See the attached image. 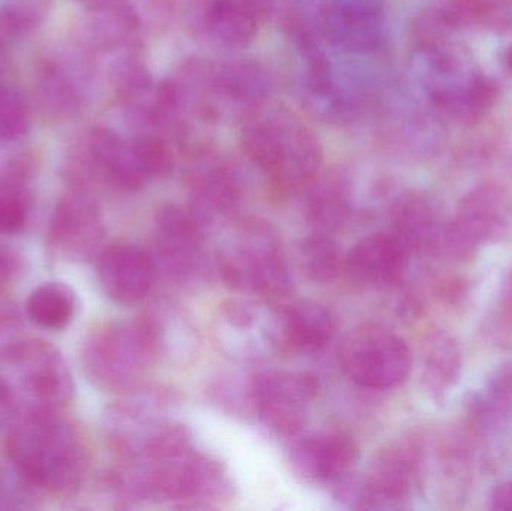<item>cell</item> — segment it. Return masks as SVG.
Instances as JSON below:
<instances>
[{
    "mask_svg": "<svg viewBox=\"0 0 512 511\" xmlns=\"http://www.w3.org/2000/svg\"><path fill=\"white\" fill-rule=\"evenodd\" d=\"M460 32L462 29L433 8L415 18L411 41L427 107L442 122L472 125L493 110L499 90L463 44Z\"/></svg>",
    "mask_w": 512,
    "mask_h": 511,
    "instance_id": "cell-1",
    "label": "cell"
},
{
    "mask_svg": "<svg viewBox=\"0 0 512 511\" xmlns=\"http://www.w3.org/2000/svg\"><path fill=\"white\" fill-rule=\"evenodd\" d=\"M74 392L62 354L44 341H18L0 356V432L32 416L56 413Z\"/></svg>",
    "mask_w": 512,
    "mask_h": 511,
    "instance_id": "cell-2",
    "label": "cell"
},
{
    "mask_svg": "<svg viewBox=\"0 0 512 511\" xmlns=\"http://www.w3.org/2000/svg\"><path fill=\"white\" fill-rule=\"evenodd\" d=\"M12 470L36 489L68 492L77 488L89 467L80 432L56 413L27 417L8 432Z\"/></svg>",
    "mask_w": 512,
    "mask_h": 511,
    "instance_id": "cell-3",
    "label": "cell"
},
{
    "mask_svg": "<svg viewBox=\"0 0 512 511\" xmlns=\"http://www.w3.org/2000/svg\"><path fill=\"white\" fill-rule=\"evenodd\" d=\"M173 167V150L164 138L153 132L126 138L105 126H95L84 135L71 161L78 182L89 180L117 192L140 191Z\"/></svg>",
    "mask_w": 512,
    "mask_h": 511,
    "instance_id": "cell-4",
    "label": "cell"
},
{
    "mask_svg": "<svg viewBox=\"0 0 512 511\" xmlns=\"http://www.w3.org/2000/svg\"><path fill=\"white\" fill-rule=\"evenodd\" d=\"M242 146L256 167L283 189L306 188L321 171V143L288 110H265L262 105L248 114Z\"/></svg>",
    "mask_w": 512,
    "mask_h": 511,
    "instance_id": "cell-5",
    "label": "cell"
},
{
    "mask_svg": "<svg viewBox=\"0 0 512 511\" xmlns=\"http://www.w3.org/2000/svg\"><path fill=\"white\" fill-rule=\"evenodd\" d=\"M219 272L225 284L265 300L285 299L291 291V276L282 242L271 225L243 222L228 237L218 254Z\"/></svg>",
    "mask_w": 512,
    "mask_h": 511,
    "instance_id": "cell-6",
    "label": "cell"
},
{
    "mask_svg": "<svg viewBox=\"0 0 512 511\" xmlns=\"http://www.w3.org/2000/svg\"><path fill=\"white\" fill-rule=\"evenodd\" d=\"M158 359L155 341L143 318L105 324L87 338L83 348V365L90 380L113 392L137 387Z\"/></svg>",
    "mask_w": 512,
    "mask_h": 511,
    "instance_id": "cell-7",
    "label": "cell"
},
{
    "mask_svg": "<svg viewBox=\"0 0 512 511\" xmlns=\"http://www.w3.org/2000/svg\"><path fill=\"white\" fill-rule=\"evenodd\" d=\"M340 365L349 380L373 390L399 386L412 368L408 344L381 324L355 327L343 339Z\"/></svg>",
    "mask_w": 512,
    "mask_h": 511,
    "instance_id": "cell-8",
    "label": "cell"
},
{
    "mask_svg": "<svg viewBox=\"0 0 512 511\" xmlns=\"http://www.w3.org/2000/svg\"><path fill=\"white\" fill-rule=\"evenodd\" d=\"M105 414L108 438L120 459L140 455L173 419L177 398L164 387H134L123 392Z\"/></svg>",
    "mask_w": 512,
    "mask_h": 511,
    "instance_id": "cell-9",
    "label": "cell"
},
{
    "mask_svg": "<svg viewBox=\"0 0 512 511\" xmlns=\"http://www.w3.org/2000/svg\"><path fill=\"white\" fill-rule=\"evenodd\" d=\"M206 230L191 210L164 206L156 213L155 240L150 254L156 273L182 287L195 285L206 275Z\"/></svg>",
    "mask_w": 512,
    "mask_h": 511,
    "instance_id": "cell-10",
    "label": "cell"
},
{
    "mask_svg": "<svg viewBox=\"0 0 512 511\" xmlns=\"http://www.w3.org/2000/svg\"><path fill=\"white\" fill-rule=\"evenodd\" d=\"M512 239V195L498 183L486 182L466 192L445 230L444 248L457 254L487 243Z\"/></svg>",
    "mask_w": 512,
    "mask_h": 511,
    "instance_id": "cell-11",
    "label": "cell"
},
{
    "mask_svg": "<svg viewBox=\"0 0 512 511\" xmlns=\"http://www.w3.org/2000/svg\"><path fill=\"white\" fill-rule=\"evenodd\" d=\"M318 386L315 378L295 372H264L251 383V399L262 425L283 438L301 434Z\"/></svg>",
    "mask_w": 512,
    "mask_h": 511,
    "instance_id": "cell-12",
    "label": "cell"
},
{
    "mask_svg": "<svg viewBox=\"0 0 512 511\" xmlns=\"http://www.w3.org/2000/svg\"><path fill=\"white\" fill-rule=\"evenodd\" d=\"M189 210L204 230L225 224L239 210L243 185L239 171L218 153H195L188 168Z\"/></svg>",
    "mask_w": 512,
    "mask_h": 511,
    "instance_id": "cell-13",
    "label": "cell"
},
{
    "mask_svg": "<svg viewBox=\"0 0 512 511\" xmlns=\"http://www.w3.org/2000/svg\"><path fill=\"white\" fill-rule=\"evenodd\" d=\"M48 248L65 261L90 260L104 243L105 227L89 192L74 189L54 207L48 227Z\"/></svg>",
    "mask_w": 512,
    "mask_h": 511,
    "instance_id": "cell-14",
    "label": "cell"
},
{
    "mask_svg": "<svg viewBox=\"0 0 512 511\" xmlns=\"http://www.w3.org/2000/svg\"><path fill=\"white\" fill-rule=\"evenodd\" d=\"M414 480V461L405 449L382 452L370 465L363 479L346 480L340 488V500L352 509H397L408 500Z\"/></svg>",
    "mask_w": 512,
    "mask_h": 511,
    "instance_id": "cell-15",
    "label": "cell"
},
{
    "mask_svg": "<svg viewBox=\"0 0 512 511\" xmlns=\"http://www.w3.org/2000/svg\"><path fill=\"white\" fill-rule=\"evenodd\" d=\"M289 452L292 470L304 482L340 488L354 476L358 449L343 432L297 435Z\"/></svg>",
    "mask_w": 512,
    "mask_h": 511,
    "instance_id": "cell-16",
    "label": "cell"
},
{
    "mask_svg": "<svg viewBox=\"0 0 512 511\" xmlns=\"http://www.w3.org/2000/svg\"><path fill=\"white\" fill-rule=\"evenodd\" d=\"M216 335L231 357L264 359L283 342L282 314L274 315L261 303L231 302L222 309Z\"/></svg>",
    "mask_w": 512,
    "mask_h": 511,
    "instance_id": "cell-17",
    "label": "cell"
},
{
    "mask_svg": "<svg viewBox=\"0 0 512 511\" xmlns=\"http://www.w3.org/2000/svg\"><path fill=\"white\" fill-rule=\"evenodd\" d=\"M321 29L334 47L348 53H375L387 41L382 0H333L322 11Z\"/></svg>",
    "mask_w": 512,
    "mask_h": 511,
    "instance_id": "cell-18",
    "label": "cell"
},
{
    "mask_svg": "<svg viewBox=\"0 0 512 511\" xmlns=\"http://www.w3.org/2000/svg\"><path fill=\"white\" fill-rule=\"evenodd\" d=\"M273 6L274 0H203L197 24L213 44L239 50L252 44Z\"/></svg>",
    "mask_w": 512,
    "mask_h": 511,
    "instance_id": "cell-19",
    "label": "cell"
},
{
    "mask_svg": "<svg viewBox=\"0 0 512 511\" xmlns=\"http://www.w3.org/2000/svg\"><path fill=\"white\" fill-rule=\"evenodd\" d=\"M33 95L48 120H74L86 107V68L71 66L62 57L39 60L33 74Z\"/></svg>",
    "mask_w": 512,
    "mask_h": 511,
    "instance_id": "cell-20",
    "label": "cell"
},
{
    "mask_svg": "<svg viewBox=\"0 0 512 511\" xmlns=\"http://www.w3.org/2000/svg\"><path fill=\"white\" fill-rule=\"evenodd\" d=\"M156 275L149 252L137 246L120 243L99 254V284L104 293L120 305H135L146 299Z\"/></svg>",
    "mask_w": 512,
    "mask_h": 511,
    "instance_id": "cell-21",
    "label": "cell"
},
{
    "mask_svg": "<svg viewBox=\"0 0 512 511\" xmlns=\"http://www.w3.org/2000/svg\"><path fill=\"white\" fill-rule=\"evenodd\" d=\"M408 255V246L396 233L373 234L352 248L346 269L358 284L384 290L403 278Z\"/></svg>",
    "mask_w": 512,
    "mask_h": 511,
    "instance_id": "cell-22",
    "label": "cell"
},
{
    "mask_svg": "<svg viewBox=\"0 0 512 511\" xmlns=\"http://www.w3.org/2000/svg\"><path fill=\"white\" fill-rule=\"evenodd\" d=\"M309 66L301 84L304 107L324 123L345 125L357 116V99L337 81L327 59L319 51H309Z\"/></svg>",
    "mask_w": 512,
    "mask_h": 511,
    "instance_id": "cell-23",
    "label": "cell"
},
{
    "mask_svg": "<svg viewBox=\"0 0 512 511\" xmlns=\"http://www.w3.org/2000/svg\"><path fill=\"white\" fill-rule=\"evenodd\" d=\"M140 18L126 0L90 9L81 30V47L87 54L129 53L137 48Z\"/></svg>",
    "mask_w": 512,
    "mask_h": 511,
    "instance_id": "cell-24",
    "label": "cell"
},
{
    "mask_svg": "<svg viewBox=\"0 0 512 511\" xmlns=\"http://www.w3.org/2000/svg\"><path fill=\"white\" fill-rule=\"evenodd\" d=\"M213 84L221 113L225 107H231L248 116L265 104L270 92L267 74L254 60L213 63Z\"/></svg>",
    "mask_w": 512,
    "mask_h": 511,
    "instance_id": "cell-25",
    "label": "cell"
},
{
    "mask_svg": "<svg viewBox=\"0 0 512 511\" xmlns=\"http://www.w3.org/2000/svg\"><path fill=\"white\" fill-rule=\"evenodd\" d=\"M307 197L306 219L313 233H336L352 216L351 183L343 174L334 173L312 182Z\"/></svg>",
    "mask_w": 512,
    "mask_h": 511,
    "instance_id": "cell-26",
    "label": "cell"
},
{
    "mask_svg": "<svg viewBox=\"0 0 512 511\" xmlns=\"http://www.w3.org/2000/svg\"><path fill=\"white\" fill-rule=\"evenodd\" d=\"M333 333L331 312L319 303L298 302L282 312L283 342L301 353H321Z\"/></svg>",
    "mask_w": 512,
    "mask_h": 511,
    "instance_id": "cell-27",
    "label": "cell"
},
{
    "mask_svg": "<svg viewBox=\"0 0 512 511\" xmlns=\"http://www.w3.org/2000/svg\"><path fill=\"white\" fill-rule=\"evenodd\" d=\"M394 227L409 251L444 248L447 224L439 221L426 198L412 195L400 201L394 213Z\"/></svg>",
    "mask_w": 512,
    "mask_h": 511,
    "instance_id": "cell-28",
    "label": "cell"
},
{
    "mask_svg": "<svg viewBox=\"0 0 512 511\" xmlns=\"http://www.w3.org/2000/svg\"><path fill=\"white\" fill-rule=\"evenodd\" d=\"M439 11L459 29L512 32V0H444Z\"/></svg>",
    "mask_w": 512,
    "mask_h": 511,
    "instance_id": "cell-29",
    "label": "cell"
},
{
    "mask_svg": "<svg viewBox=\"0 0 512 511\" xmlns=\"http://www.w3.org/2000/svg\"><path fill=\"white\" fill-rule=\"evenodd\" d=\"M152 333L158 356L186 357L197 345L194 327L171 305H161L143 318Z\"/></svg>",
    "mask_w": 512,
    "mask_h": 511,
    "instance_id": "cell-30",
    "label": "cell"
},
{
    "mask_svg": "<svg viewBox=\"0 0 512 511\" xmlns=\"http://www.w3.org/2000/svg\"><path fill=\"white\" fill-rule=\"evenodd\" d=\"M462 372V348L448 333H438L427 345L424 357L423 380L427 392L435 398H444Z\"/></svg>",
    "mask_w": 512,
    "mask_h": 511,
    "instance_id": "cell-31",
    "label": "cell"
},
{
    "mask_svg": "<svg viewBox=\"0 0 512 511\" xmlns=\"http://www.w3.org/2000/svg\"><path fill=\"white\" fill-rule=\"evenodd\" d=\"M75 294L62 282H47L30 293L26 302V314L42 329H65L74 318Z\"/></svg>",
    "mask_w": 512,
    "mask_h": 511,
    "instance_id": "cell-32",
    "label": "cell"
},
{
    "mask_svg": "<svg viewBox=\"0 0 512 511\" xmlns=\"http://www.w3.org/2000/svg\"><path fill=\"white\" fill-rule=\"evenodd\" d=\"M27 165L15 162L0 174V234H14L26 225L32 197L26 183Z\"/></svg>",
    "mask_w": 512,
    "mask_h": 511,
    "instance_id": "cell-33",
    "label": "cell"
},
{
    "mask_svg": "<svg viewBox=\"0 0 512 511\" xmlns=\"http://www.w3.org/2000/svg\"><path fill=\"white\" fill-rule=\"evenodd\" d=\"M301 270L316 284L333 282L346 267L339 246L327 234L313 233L300 245Z\"/></svg>",
    "mask_w": 512,
    "mask_h": 511,
    "instance_id": "cell-34",
    "label": "cell"
},
{
    "mask_svg": "<svg viewBox=\"0 0 512 511\" xmlns=\"http://www.w3.org/2000/svg\"><path fill=\"white\" fill-rule=\"evenodd\" d=\"M53 8L54 0H0V32L30 35L48 20Z\"/></svg>",
    "mask_w": 512,
    "mask_h": 511,
    "instance_id": "cell-35",
    "label": "cell"
},
{
    "mask_svg": "<svg viewBox=\"0 0 512 511\" xmlns=\"http://www.w3.org/2000/svg\"><path fill=\"white\" fill-rule=\"evenodd\" d=\"M32 122L29 99L17 87L0 83V147L23 140Z\"/></svg>",
    "mask_w": 512,
    "mask_h": 511,
    "instance_id": "cell-36",
    "label": "cell"
},
{
    "mask_svg": "<svg viewBox=\"0 0 512 511\" xmlns=\"http://www.w3.org/2000/svg\"><path fill=\"white\" fill-rule=\"evenodd\" d=\"M33 486L17 473L0 468V510H27L35 507Z\"/></svg>",
    "mask_w": 512,
    "mask_h": 511,
    "instance_id": "cell-37",
    "label": "cell"
},
{
    "mask_svg": "<svg viewBox=\"0 0 512 511\" xmlns=\"http://www.w3.org/2000/svg\"><path fill=\"white\" fill-rule=\"evenodd\" d=\"M18 323L17 311L5 300H0V356L17 344Z\"/></svg>",
    "mask_w": 512,
    "mask_h": 511,
    "instance_id": "cell-38",
    "label": "cell"
},
{
    "mask_svg": "<svg viewBox=\"0 0 512 511\" xmlns=\"http://www.w3.org/2000/svg\"><path fill=\"white\" fill-rule=\"evenodd\" d=\"M18 272V257L14 252L0 246V284L14 278Z\"/></svg>",
    "mask_w": 512,
    "mask_h": 511,
    "instance_id": "cell-39",
    "label": "cell"
},
{
    "mask_svg": "<svg viewBox=\"0 0 512 511\" xmlns=\"http://www.w3.org/2000/svg\"><path fill=\"white\" fill-rule=\"evenodd\" d=\"M490 507L496 510H512V480L502 483L493 491Z\"/></svg>",
    "mask_w": 512,
    "mask_h": 511,
    "instance_id": "cell-40",
    "label": "cell"
},
{
    "mask_svg": "<svg viewBox=\"0 0 512 511\" xmlns=\"http://www.w3.org/2000/svg\"><path fill=\"white\" fill-rule=\"evenodd\" d=\"M75 2L83 3L89 9L101 8V6L111 5V3L122 2V0H75Z\"/></svg>",
    "mask_w": 512,
    "mask_h": 511,
    "instance_id": "cell-41",
    "label": "cell"
},
{
    "mask_svg": "<svg viewBox=\"0 0 512 511\" xmlns=\"http://www.w3.org/2000/svg\"><path fill=\"white\" fill-rule=\"evenodd\" d=\"M9 65V56L8 51H6L5 44H3L2 39H0V75L6 71Z\"/></svg>",
    "mask_w": 512,
    "mask_h": 511,
    "instance_id": "cell-42",
    "label": "cell"
},
{
    "mask_svg": "<svg viewBox=\"0 0 512 511\" xmlns=\"http://www.w3.org/2000/svg\"><path fill=\"white\" fill-rule=\"evenodd\" d=\"M507 296H508V299H510V303H511V306H512V273H511L510 281H508V293H507Z\"/></svg>",
    "mask_w": 512,
    "mask_h": 511,
    "instance_id": "cell-43",
    "label": "cell"
}]
</instances>
